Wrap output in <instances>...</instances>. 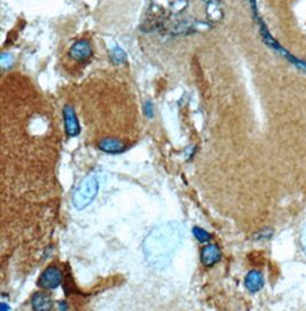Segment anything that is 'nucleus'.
Listing matches in <instances>:
<instances>
[{
  "mask_svg": "<svg viewBox=\"0 0 306 311\" xmlns=\"http://www.w3.org/2000/svg\"><path fill=\"white\" fill-rule=\"evenodd\" d=\"M144 114L149 118H151L152 115H154V113H152V105L150 101H147L146 104H144Z\"/></svg>",
  "mask_w": 306,
  "mask_h": 311,
  "instance_id": "obj_11",
  "label": "nucleus"
},
{
  "mask_svg": "<svg viewBox=\"0 0 306 311\" xmlns=\"http://www.w3.org/2000/svg\"><path fill=\"white\" fill-rule=\"evenodd\" d=\"M245 285L247 289L251 293H257L264 286V277L262 272L257 271V270H252L248 273L245 280Z\"/></svg>",
  "mask_w": 306,
  "mask_h": 311,
  "instance_id": "obj_8",
  "label": "nucleus"
},
{
  "mask_svg": "<svg viewBox=\"0 0 306 311\" xmlns=\"http://www.w3.org/2000/svg\"><path fill=\"white\" fill-rule=\"evenodd\" d=\"M99 192V182L94 176H89L82 182L72 196V206L77 210L88 208L97 198Z\"/></svg>",
  "mask_w": 306,
  "mask_h": 311,
  "instance_id": "obj_1",
  "label": "nucleus"
},
{
  "mask_svg": "<svg viewBox=\"0 0 306 311\" xmlns=\"http://www.w3.org/2000/svg\"><path fill=\"white\" fill-rule=\"evenodd\" d=\"M62 279H63V275L61 270L55 265H51L41 273L37 285L44 289H55L60 286Z\"/></svg>",
  "mask_w": 306,
  "mask_h": 311,
  "instance_id": "obj_2",
  "label": "nucleus"
},
{
  "mask_svg": "<svg viewBox=\"0 0 306 311\" xmlns=\"http://www.w3.org/2000/svg\"><path fill=\"white\" fill-rule=\"evenodd\" d=\"M99 148L108 154H119L126 149L125 142L115 138H105L99 142Z\"/></svg>",
  "mask_w": 306,
  "mask_h": 311,
  "instance_id": "obj_6",
  "label": "nucleus"
},
{
  "mask_svg": "<svg viewBox=\"0 0 306 311\" xmlns=\"http://www.w3.org/2000/svg\"><path fill=\"white\" fill-rule=\"evenodd\" d=\"M31 305L35 311H49L53 308L52 297L47 293L37 292L31 297Z\"/></svg>",
  "mask_w": 306,
  "mask_h": 311,
  "instance_id": "obj_7",
  "label": "nucleus"
},
{
  "mask_svg": "<svg viewBox=\"0 0 306 311\" xmlns=\"http://www.w3.org/2000/svg\"><path fill=\"white\" fill-rule=\"evenodd\" d=\"M111 60L114 63H123L126 60V54L124 53L122 48L116 47L115 50L111 52Z\"/></svg>",
  "mask_w": 306,
  "mask_h": 311,
  "instance_id": "obj_10",
  "label": "nucleus"
},
{
  "mask_svg": "<svg viewBox=\"0 0 306 311\" xmlns=\"http://www.w3.org/2000/svg\"><path fill=\"white\" fill-rule=\"evenodd\" d=\"M301 244H303V248H304V252H306V226L304 227V231H303V236H301Z\"/></svg>",
  "mask_w": 306,
  "mask_h": 311,
  "instance_id": "obj_12",
  "label": "nucleus"
},
{
  "mask_svg": "<svg viewBox=\"0 0 306 311\" xmlns=\"http://www.w3.org/2000/svg\"><path fill=\"white\" fill-rule=\"evenodd\" d=\"M192 232H193L194 237L196 238V240L200 241V243H208V241H210L211 238H212V236H211L209 232L203 230L202 227H198V226L193 227Z\"/></svg>",
  "mask_w": 306,
  "mask_h": 311,
  "instance_id": "obj_9",
  "label": "nucleus"
},
{
  "mask_svg": "<svg viewBox=\"0 0 306 311\" xmlns=\"http://www.w3.org/2000/svg\"><path fill=\"white\" fill-rule=\"evenodd\" d=\"M63 116H64V126L65 132L69 137H76L81 132V126L78 118L76 116L75 109L72 106L67 105L63 108Z\"/></svg>",
  "mask_w": 306,
  "mask_h": 311,
  "instance_id": "obj_3",
  "label": "nucleus"
},
{
  "mask_svg": "<svg viewBox=\"0 0 306 311\" xmlns=\"http://www.w3.org/2000/svg\"><path fill=\"white\" fill-rule=\"evenodd\" d=\"M220 259H221V253L217 245L209 244V245H206L205 247L202 248L201 261L205 267H208V268L213 267L214 264L220 261Z\"/></svg>",
  "mask_w": 306,
  "mask_h": 311,
  "instance_id": "obj_5",
  "label": "nucleus"
},
{
  "mask_svg": "<svg viewBox=\"0 0 306 311\" xmlns=\"http://www.w3.org/2000/svg\"><path fill=\"white\" fill-rule=\"evenodd\" d=\"M69 55L76 61H85L92 55V46L88 40H78L70 47Z\"/></svg>",
  "mask_w": 306,
  "mask_h": 311,
  "instance_id": "obj_4",
  "label": "nucleus"
}]
</instances>
